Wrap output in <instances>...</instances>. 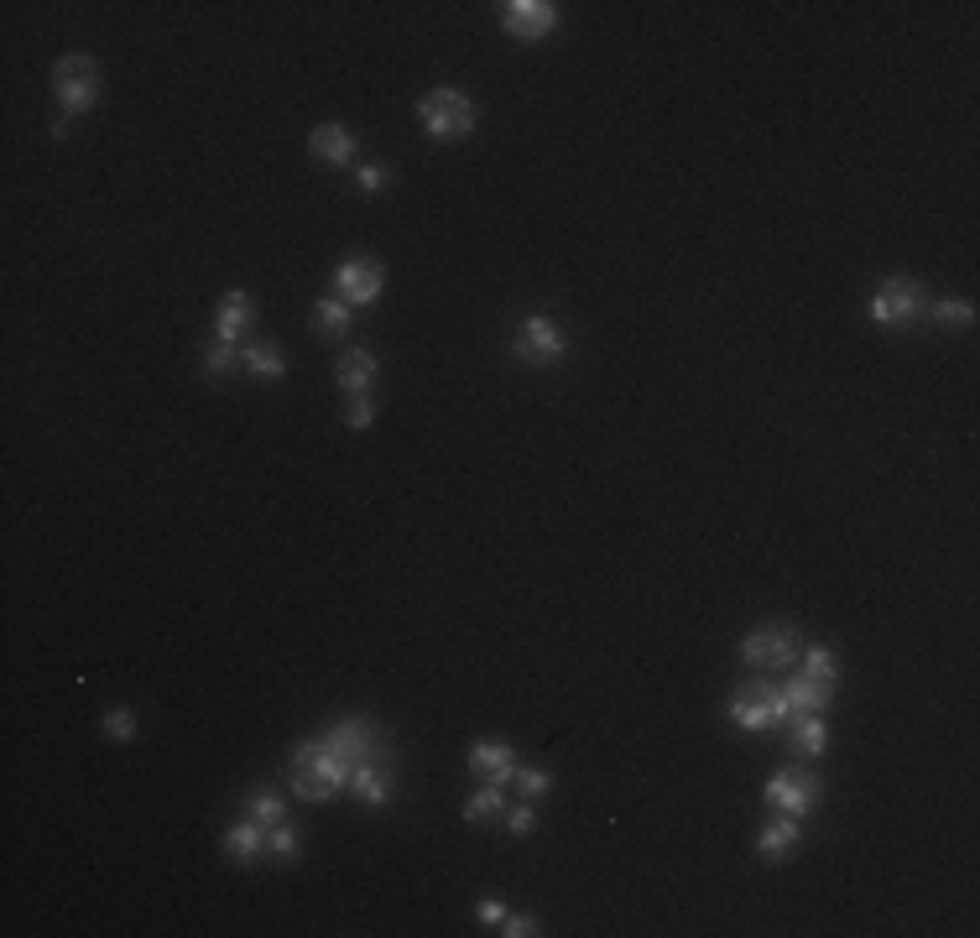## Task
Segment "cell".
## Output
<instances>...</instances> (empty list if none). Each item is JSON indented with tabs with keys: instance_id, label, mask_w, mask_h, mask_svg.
<instances>
[{
	"instance_id": "1",
	"label": "cell",
	"mask_w": 980,
	"mask_h": 938,
	"mask_svg": "<svg viewBox=\"0 0 980 938\" xmlns=\"http://www.w3.org/2000/svg\"><path fill=\"white\" fill-rule=\"evenodd\" d=\"M287 772H293V792L297 798H308V803H329L334 792L350 782L345 767L329 756L324 740H303V746L293 751V767H287Z\"/></svg>"
},
{
	"instance_id": "2",
	"label": "cell",
	"mask_w": 980,
	"mask_h": 938,
	"mask_svg": "<svg viewBox=\"0 0 980 938\" xmlns=\"http://www.w3.org/2000/svg\"><path fill=\"white\" fill-rule=\"evenodd\" d=\"M782 699H788L793 715H809V709L824 715V704L834 699V652L830 646H809V652H803V667H798V678H788Z\"/></svg>"
},
{
	"instance_id": "3",
	"label": "cell",
	"mask_w": 980,
	"mask_h": 938,
	"mask_svg": "<svg viewBox=\"0 0 980 938\" xmlns=\"http://www.w3.org/2000/svg\"><path fill=\"white\" fill-rule=\"evenodd\" d=\"M418 126L433 136V141H464L475 130V105L470 94L460 89H433L418 99Z\"/></svg>"
},
{
	"instance_id": "4",
	"label": "cell",
	"mask_w": 980,
	"mask_h": 938,
	"mask_svg": "<svg viewBox=\"0 0 980 938\" xmlns=\"http://www.w3.org/2000/svg\"><path fill=\"white\" fill-rule=\"evenodd\" d=\"M99 89H105V78H99V63H94L89 53H69V57H57V68H53V94H57V105H63V115H84L99 105Z\"/></svg>"
},
{
	"instance_id": "5",
	"label": "cell",
	"mask_w": 980,
	"mask_h": 938,
	"mask_svg": "<svg viewBox=\"0 0 980 938\" xmlns=\"http://www.w3.org/2000/svg\"><path fill=\"white\" fill-rule=\"evenodd\" d=\"M740 663L757 667V673H782V667H793L798 663V631L788 621H767V625H757V631H746Z\"/></svg>"
},
{
	"instance_id": "6",
	"label": "cell",
	"mask_w": 980,
	"mask_h": 938,
	"mask_svg": "<svg viewBox=\"0 0 980 938\" xmlns=\"http://www.w3.org/2000/svg\"><path fill=\"white\" fill-rule=\"evenodd\" d=\"M381 287H387V272H381V261L370 256L339 261V272H334V297L350 303V308H370L381 297Z\"/></svg>"
},
{
	"instance_id": "7",
	"label": "cell",
	"mask_w": 980,
	"mask_h": 938,
	"mask_svg": "<svg viewBox=\"0 0 980 938\" xmlns=\"http://www.w3.org/2000/svg\"><path fill=\"white\" fill-rule=\"evenodd\" d=\"M730 719H736L740 730H772V725H782V719H793V709H788V699H782V688L757 683V688H746V694L730 699Z\"/></svg>"
},
{
	"instance_id": "8",
	"label": "cell",
	"mask_w": 980,
	"mask_h": 938,
	"mask_svg": "<svg viewBox=\"0 0 980 938\" xmlns=\"http://www.w3.org/2000/svg\"><path fill=\"white\" fill-rule=\"evenodd\" d=\"M563 350H569V339H563V329H558L554 318H542V313L521 318V329H517V355L521 360L554 366V360H563Z\"/></svg>"
},
{
	"instance_id": "9",
	"label": "cell",
	"mask_w": 980,
	"mask_h": 938,
	"mask_svg": "<svg viewBox=\"0 0 980 938\" xmlns=\"http://www.w3.org/2000/svg\"><path fill=\"white\" fill-rule=\"evenodd\" d=\"M500 27L521 42H537L558 27V6L554 0H506L500 6Z\"/></svg>"
},
{
	"instance_id": "10",
	"label": "cell",
	"mask_w": 980,
	"mask_h": 938,
	"mask_svg": "<svg viewBox=\"0 0 980 938\" xmlns=\"http://www.w3.org/2000/svg\"><path fill=\"white\" fill-rule=\"evenodd\" d=\"M767 803H772V813L803 819V813L819 803V777L814 772H777L772 782H767Z\"/></svg>"
},
{
	"instance_id": "11",
	"label": "cell",
	"mask_w": 980,
	"mask_h": 938,
	"mask_svg": "<svg viewBox=\"0 0 980 938\" xmlns=\"http://www.w3.org/2000/svg\"><path fill=\"white\" fill-rule=\"evenodd\" d=\"M918 303H924V287L907 282V276H892V282H882L876 297H871V318H876V324H907V318L918 313Z\"/></svg>"
},
{
	"instance_id": "12",
	"label": "cell",
	"mask_w": 980,
	"mask_h": 938,
	"mask_svg": "<svg viewBox=\"0 0 980 938\" xmlns=\"http://www.w3.org/2000/svg\"><path fill=\"white\" fill-rule=\"evenodd\" d=\"M324 746H329V756L345 767V777H355V767H366V756H370V725L366 719H339L329 736H324Z\"/></svg>"
},
{
	"instance_id": "13",
	"label": "cell",
	"mask_w": 980,
	"mask_h": 938,
	"mask_svg": "<svg viewBox=\"0 0 980 938\" xmlns=\"http://www.w3.org/2000/svg\"><path fill=\"white\" fill-rule=\"evenodd\" d=\"M470 772L481 777V782L506 788V782L517 777V751H512L506 740H475V746H470Z\"/></svg>"
},
{
	"instance_id": "14",
	"label": "cell",
	"mask_w": 980,
	"mask_h": 938,
	"mask_svg": "<svg viewBox=\"0 0 980 938\" xmlns=\"http://www.w3.org/2000/svg\"><path fill=\"white\" fill-rule=\"evenodd\" d=\"M308 151L329 167H350L355 162V136L339 126V120H324V126H314V136H308Z\"/></svg>"
},
{
	"instance_id": "15",
	"label": "cell",
	"mask_w": 980,
	"mask_h": 938,
	"mask_svg": "<svg viewBox=\"0 0 980 938\" xmlns=\"http://www.w3.org/2000/svg\"><path fill=\"white\" fill-rule=\"evenodd\" d=\"M261 850H266V824L245 819V824H230V829H224V861L251 865Z\"/></svg>"
},
{
	"instance_id": "16",
	"label": "cell",
	"mask_w": 980,
	"mask_h": 938,
	"mask_svg": "<svg viewBox=\"0 0 980 938\" xmlns=\"http://www.w3.org/2000/svg\"><path fill=\"white\" fill-rule=\"evenodd\" d=\"M793 850H798V819L777 813L772 824H767V829L757 834V855H761V861H772V865H777V861H788Z\"/></svg>"
},
{
	"instance_id": "17",
	"label": "cell",
	"mask_w": 980,
	"mask_h": 938,
	"mask_svg": "<svg viewBox=\"0 0 980 938\" xmlns=\"http://www.w3.org/2000/svg\"><path fill=\"white\" fill-rule=\"evenodd\" d=\"M334 381L350 391V397H366L370 381H376V355L370 350H345L339 366H334Z\"/></svg>"
},
{
	"instance_id": "18",
	"label": "cell",
	"mask_w": 980,
	"mask_h": 938,
	"mask_svg": "<svg viewBox=\"0 0 980 938\" xmlns=\"http://www.w3.org/2000/svg\"><path fill=\"white\" fill-rule=\"evenodd\" d=\"M350 788H355V798H360L366 809H381V803H387V798H391V772H387V756H381V761H366V767H355Z\"/></svg>"
},
{
	"instance_id": "19",
	"label": "cell",
	"mask_w": 980,
	"mask_h": 938,
	"mask_svg": "<svg viewBox=\"0 0 980 938\" xmlns=\"http://www.w3.org/2000/svg\"><path fill=\"white\" fill-rule=\"evenodd\" d=\"M788 746H793V756H824V746H830V725H824V715H793V730H788Z\"/></svg>"
},
{
	"instance_id": "20",
	"label": "cell",
	"mask_w": 980,
	"mask_h": 938,
	"mask_svg": "<svg viewBox=\"0 0 980 938\" xmlns=\"http://www.w3.org/2000/svg\"><path fill=\"white\" fill-rule=\"evenodd\" d=\"M251 318H256V308H251V297H245V293H224L220 313H214V334L235 345V339H241V334L251 329Z\"/></svg>"
},
{
	"instance_id": "21",
	"label": "cell",
	"mask_w": 980,
	"mask_h": 938,
	"mask_svg": "<svg viewBox=\"0 0 980 938\" xmlns=\"http://www.w3.org/2000/svg\"><path fill=\"white\" fill-rule=\"evenodd\" d=\"M350 303H339V297H318L314 303V329L329 334V339H345L350 334Z\"/></svg>"
},
{
	"instance_id": "22",
	"label": "cell",
	"mask_w": 980,
	"mask_h": 938,
	"mask_svg": "<svg viewBox=\"0 0 980 938\" xmlns=\"http://www.w3.org/2000/svg\"><path fill=\"white\" fill-rule=\"evenodd\" d=\"M241 366L251 370V376H282V370H287V360H282L272 345H245V350H241Z\"/></svg>"
},
{
	"instance_id": "23",
	"label": "cell",
	"mask_w": 980,
	"mask_h": 938,
	"mask_svg": "<svg viewBox=\"0 0 980 938\" xmlns=\"http://www.w3.org/2000/svg\"><path fill=\"white\" fill-rule=\"evenodd\" d=\"M500 809H506V803H500V788L496 782H481V792L464 803V819H470V824H485V819H496Z\"/></svg>"
},
{
	"instance_id": "24",
	"label": "cell",
	"mask_w": 980,
	"mask_h": 938,
	"mask_svg": "<svg viewBox=\"0 0 980 938\" xmlns=\"http://www.w3.org/2000/svg\"><path fill=\"white\" fill-rule=\"evenodd\" d=\"M251 819H256V824H282V798L272 788H256L251 792Z\"/></svg>"
},
{
	"instance_id": "25",
	"label": "cell",
	"mask_w": 980,
	"mask_h": 938,
	"mask_svg": "<svg viewBox=\"0 0 980 938\" xmlns=\"http://www.w3.org/2000/svg\"><path fill=\"white\" fill-rule=\"evenodd\" d=\"M235 360H241V350H235L230 339H220V345H209V355H204V376H224Z\"/></svg>"
},
{
	"instance_id": "26",
	"label": "cell",
	"mask_w": 980,
	"mask_h": 938,
	"mask_svg": "<svg viewBox=\"0 0 980 938\" xmlns=\"http://www.w3.org/2000/svg\"><path fill=\"white\" fill-rule=\"evenodd\" d=\"M934 318H939V324H970V318H976V303H965V297H944V303H934Z\"/></svg>"
},
{
	"instance_id": "27",
	"label": "cell",
	"mask_w": 980,
	"mask_h": 938,
	"mask_svg": "<svg viewBox=\"0 0 980 938\" xmlns=\"http://www.w3.org/2000/svg\"><path fill=\"white\" fill-rule=\"evenodd\" d=\"M266 850L282 855V861H297V834L287 824H272V829H266Z\"/></svg>"
},
{
	"instance_id": "28",
	"label": "cell",
	"mask_w": 980,
	"mask_h": 938,
	"mask_svg": "<svg viewBox=\"0 0 980 938\" xmlns=\"http://www.w3.org/2000/svg\"><path fill=\"white\" fill-rule=\"evenodd\" d=\"M105 736H110V740H130V736H136V715H130V709H110V715H105Z\"/></svg>"
},
{
	"instance_id": "29",
	"label": "cell",
	"mask_w": 980,
	"mask_h": 938,
	"mask_svg": "<svg viewBox=\"0 0 980 938\" xmlns=\"http://www.w3.org/2000/svg\"><path fill=\"white\" fill-rule=\"evenodd\" d=\"M345 423H350L355 433H366V428L376 423V407H370V397H350V412H345Z\"/></svg>"
},
{
	"instance_id": "30",
	"label": "cell",
	"mask_w": 980,
	"mask_h": 938,
	"mask_svg": "<svg viewBox=\"0 0 980 938\" xmlns=\"http://www.w3.org/2000/svg\"><path fill=\"white\" fill-rule=\"evenodd\" d=\"M517 782H521V792H527V803H533V798H542V792L554 788V777H548V772H537V767H527V772H521V767H517Z\"/></svg>"
},
{
	"instance_id": "31",
	"label": "cell",
	"mask_w": 980,
	"mask_h": 938,
	"mask_svg": "<svg viewBox=\"0 0 980 938\" xmlns=\"http://www.w3.org/2000/svg\"><path fill=\"white\" fill-rule=\"evenodd\" d=\"M355 183H360V193H381V188H387V167H381V162H366L360 172H355Z\"/></svg>"
},
{
	"instance_id": "32",
	"label": "cell",
	"mask_w": 980,
	"mask_h": 938,
	"mask_svg": "<svg viewBox=\"0 0 980 938\" xmlns=\"http://www.w3.org/2000/svg\"><path fill=\"white\" fill-rule=\"evenodd\" d=\"M506 829H512V834H533V829H537L533 803H517V809L506 813Z\"/></svg>"
},
{
	"instance_id": "33",
	"label": "cell",
	"mask_w": 980,
	"mask_h": 938,
	"mask_svg": "<svg viewBox=\"0 0 980 938\" xmlns=\"http://www.w3.org/2000/svg\"><path fill=\"white\" fill-rule=\"evenodd\" d=\"M500 934H506V938H527V934H542V928H537V918H521V913H506V918H500Z\"/></svg>"
},
{
	"instance_id": "34",
	"label": "cell",
	"mask_w": 980,
	"mask_h": 938,
	"mask_svg": "<svg viewBox=\"0 0 980 938\" xmlns=\"http://www.w3.org/2000/svg\"><path fill=\"white\" fill-rule=\"evenodd\" d=\"M475 913H481V923H491V928H496V923L506 918V907H500V902H491V897H485L481 907H475Z\"/></svg>"
}]
</instances>
